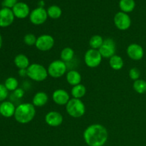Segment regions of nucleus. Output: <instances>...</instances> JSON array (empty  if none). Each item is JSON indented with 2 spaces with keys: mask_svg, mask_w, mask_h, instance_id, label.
Listing matches in <instances>:
<instances>
[{
  "mask_svg": "<svg viewBox=\"0 0 146 146\" xmlns=\"http://www.w3.org/2000/svg\"><path fill=\"white\" fill-rule=\"evenodd\" d=\"M83 137L88 146H104L108 141V132L101 124H91L84 131Z\"/></svg>",
  "mask_w": 146,
  "mask_h": 146,
  "instance_id": "1",
  "label": "nucleus"
},
{
  "mask_svg": "<svg viewBox=\"0 0 146 146\" xmlns=\"http://www.w3.org/2000/svg\"><path fill=\"white\" fill-rule=\"evenodd\" d=\"M36 113V108L33 104L24 103L16 108L14 117L19 123L27 124L34 120Z\"/></svg>",
  "mask_w": 146,
  "mask_h": 146,
  "instance_id": "2",
  "label": "nucleus"
},
{
  "mask_svg": "<svg viewBox=\"0 0 146 146\" xmlns=\"http://www.w3.org/2000/svg\"><path fill=\"white\" fill-rule=\"evenodd\" d=\"M48 71L43 65L37 63L30 64L27 68V76L36 82L45 81L48 77Z\"/></svg>",
  "mask_w": 146,
  "mask_h": 146,
  "instance_id": "3",
  "label": "nucleus"
},
{
  "mask_svg": "<svg viewBox=\"0 0 146 146\" xmlns=\"http://www.w3.org/2000/svg\"><path fill=\"white\" fill-rule=\"evenodd\" d=\"M66 111L71 117L78 118L84 115L86 113V106L81 99L71 98L66 105Z\"/></svg>",
  "mask_w": 146,
  "mask_h": 146,
  "instance_id": "4",
  "label": "nucleus"
},
{
  "mask_svg": "<svg viewBox=\"0 0 146 146\" xmlns=\"http://www.w3.org/2000/svg\"><path fill=\"white\" fill-rule=\"evenodd\" d=\"M48 76L54 78H58L65 75L67 72L66 63L62 60H55L51 62L48 65Z\"/></svg>",
  "mask_w": 146,
  "mask_h": 146,
  "instance_id": "5",
  "label": "nucleus"
},
{
  "mask_svg": "<svg viewBox=\"0 0 146 146\" xmlns=\"http://www.w3.org/2000/svg\"><path fill=\"white\" fill-rule=\"evenodd\" d=\"M102 59L103 57L98 50L90 48L84 54V62L87 66L91 68L99 66Z\"/></svg>",
  "mask_w": 146,
  "mask_h": 146,
  "instance_id": "6",
  "label": "nucleus"
},
{
  "mask_svg": "<svg viewBox=\"0 0 146 146\" xmlns=\"http://www.w3.org/2000/svg\"><path fill=\"white\" fill-rule=\"evenodd\" d=\"M47 11L42 7H38L31 11L29 14V20L31 24L36 26L44 24L48 19Z\"/></svg>",
  "mask_w": 146,
  "mask_h": 146,
  "instance_id": "7",
  "label": "nucleus"
},
{
  "mask_svg": "<svg viewBox=\"0 0 146 146\" xmlns=\"http://www.w3.org/2000/svg\"><path fill=\"white\" fill-rule=\"evenodd\" d=\"M55 40L52 36L49 34H42L37 37L35 46L38 51H50L54 47Z\"/></svg>",
  "mask_w": 146,
  "mask_h": 146,
  "instance_id": "8",
  "label": "nucleus"
},
{
  "mask_svg": "<svg viewBox=\"0 0 146 146\" xmlns=\"http://www.w3.org/2000/svg\"><path fill=\"white\" fill-rule=\"evenodd\" d=\"M113 22L115 27L121 31L128 30L131 26V19L127 13L118 11L113 18Z\"/></svg>",
  "mask_w": 146,
  "mask_h": 146,
  "instance_id": "9",
  "label": "nucleus"
},
{
  "mask_svg": "<svg viewBox=\"0 0 146 146\" xmlns=\"http://www.w3.org/2000/svg\"><path fill=\"white\" fill-rule=\"evenodd\" d=\"M103 58H110L115 54L116 44L113 38H108L104 39L101 48L98 49Z\"/></svg>",
  "mask_w": 146,
  "mask_h": 146,
  "instance_id": "10",
  "label": "nucleus"
},
{
  "mask_svg": "<svg viewBox=\"0 0 146 146\" xmlns=\"http://www.w3.org/2000/svg\"><path fill=\"white\" fill-rule=\"evenodd\" d=\"M126 53L128 56L133 61H140L144 56L143 48L140 44L135 43L128 45Z\"/></svg>",
  "mask_w": 146,
  "mask_h": 146,
  "instance_id": "11",
  "label": "nucleus"
},
{
  "mask_svg": "<svg viewBox=\"0 0 146 146\" xmlns=\"http://www.w3.org/2000/svg\"><path fill=\"white\" fill-rule=\"evenodd\" d=\"M45 122L50 127H58L62 124L64 117L61 113L52 111L47 113L45 115Z\"/></svg>",
  "mask_w": 146,
  "mask_h": 146,
  "instance_id": "12",
  "label": "nucleus"
},
{
  "mask_svg": "<svg viewBox=\"0 0 146 146\" xmlns=\"http://www.w3.org/2000/svg\"><path fill=\"white\" fill-rule=\"evenodd\" d=\"M15 17L12 10L8 8H1L0 9V27L6 28L13 24Z\"/></svg>",
  "mask_w": 146,
  "mask_h": 146,
  "instance_id": "13",
  "label": "nucleus"
},
{
  "mask_svg": "<svg viewBox=\"0 0 146 146\" xmlns=\"http://www.w3.org/2000/svg\"><path fill=\"white\" fill-rule=\"evenodd\" d=\"M12 11L16 18L19 19H24L29 17L31 13L30 8L28 4L24 2H18L12 8Z\"/></svg>",
  "mask_w": 146,
  "mask_h": 146,
  "instance_id": "14",
  "label": "nucleus"
},
{
  "mask_svg": "<svg viewBox=\"0 0 146 146\" xmlns=\"http://www.w3.org/2000/svg\"><path fill=\"white\" fill-rule=\"evenodd\" d=\"M70 99L69 94L64 89H56L52 94L53 101L58 106H66Z\"/></svg>",
  "mask_w": 146,
  "mask_h": 146,
  "instance_id": "15",
  "label": "nucleus"
},
{
  "mask_svg": "<svg viewBox=\"0 0 146 146\" xmlns=\"http://www.w3.org/2000/svg\"><path fill=\"white\" fill-rule=\"evenodd\" d=\"M16 108L17 107L11 101H3L0 104V115L4 118H11L14 115Z\"/></svg>",
  "mask_w": 146,
  "mask_h": 146,
  "instance_id": "16",
  "label": "nucleus"
},
{
  "mask_svg": "<svg viewBox=\"0 0 146 146\" xmlns=\"http://www.w3.org/2000/svg\"><path fill=\"white\" fill-rule=\"evenodd\" d=\"M48 101V96L44 91H38L34 96L32 104L35 107H42Z\"/></svg>",
  "mask_w": 146,
  "mask_h": 146,
  "instance_id": "17",
  "label": "nucleus"
},
{
  "mask_svg": "<svg viewBox=\"0 0 146 146\" xmlns=\"http://www.w3.org/2000/svg\"><path fill=\"white\" fill-rule=\"evenodd\" d=\"M82 77L81 74L76 70H71L66 73V81L72 86L81 84Z\"/></svg>",
  "mask_w": 146,
  "mask_h": 146,
  "instance_id": "18",
  "label": "nucleus"
},
{
  "mask_svg": "<svg viewBox=\"0 0 146 146\" xmlns=\"http://www.w3.org/2000/svg\"><path fill=\"white\" fill-rule=\"evenodd\" d=\"M14 65L19 69H27L30 66V61L28 57L23 54H19L14 59Z\"/></svg>",
  "mask_w": 146,
  "mask_h": 146,
  "instance_id": "19",
  "label": "nucleus"
},
{
  "mask_svg": "<svg viewBox=\"0 0 146 146\" xmlns=\"http://www.w3.org/2000/svg\"><path fill=\"white\" fill-rule=\"evenodd\" d=\"M109 65L112 69L115 71H119L124 66V61L120 56L115 54L109 58Z\"/></svg>",
  "mask_w": 146,
  "mask_h": 146,
  "instance_id": "20",
  "label": "nucleus"
},
{
  "mask_svg": "<svg viewBox=\"0 0 146 146\" xmlns=\"http://www.w3.org/2000/svg\"><path fill=\"white\" fill-rule=\"evenodd\" d=\"M71 93L73 98L81 99L83 97L85 96L86 94V88L85 87V86L80 84L78 85L73 86L71 88Z\"/></svg>",
  "mask_w": 146,
  "mask_h": 146,
  "instance_id": "21",
  "label": "nucleus"
},
{
  "mask_svg": "<svg viewBox=\"0 0 146 146\" xmlns=\"http://www.w3.org/2000/svg\"><path fill=\"white\" fill-rule=\"evenodd\" d=\"M119 7L123 12H132L135 7V0H120Z\"/></svg>",
  "mask_w": 146,
  "mask_h": 146,
  "instance_id": "22",
  "label": "nucleus"
},
{
  "mask_svg": "<svg viewBox=\"0 0 146 146\" xmlns=\"http://www.w3.org/2000/svg\"><path fill=\"white\" fill-rule=\"evenodd\" d=\"M46 11L48 17L52 19H58L62 15V10L61 7L57 5L50 6Z\"/></svg>",
  "mask_w": 146,
  "mask_h": 146,
  "instance_id": "23",
  "label": "nucleus"
},
{
  "mask_svg": "<svg viewBox=\"0 0 146 146\" xmlns=\"http://www.w3.org/2000/svg\"><path fill=\"white\" fill-rule=\"evenodd\" d=\"M74 54H75V53H74V49L72 48L66 47V48H63L61 51V54H60L61 60H62L65 63L70 62L74 58Z\"/></svg>",
  "mask_w": 146,
  "mask_h": 146,
  "instance_id": "24",
  "label": "nucleus"
},
{
  "mask_svg": "<svg viewBox=\"0 0 146 146\" xmlns=\"http://www.w3.org/2000/svg\"><path fill=\"white\" fill-rule=\"evenodd\" d=\"M104 38L101 35H94L89 40V46L92 49L98 50L104 43Z\"/></svg>",
  "mask_w": 146,
  "mask_h": 146,
  "instance_id": "25",
  "label": "nucleus"
},
{
  "mask_svg": "<svg viewBox=\"0 0 146 146\" xmlns=\"http://www.w3.org/2000/svg\"><path fill=\"white\" fill-rule=\"evenodd\" d=\"M134 91L139 94L146 93V81L143 79H138L133 82V85Z\"/></svg>",
  "mask_w": 146,
  "mask_h": 146,
  "instance_id": "26",
  "label": "nucleus"
},
{
  "mask_svg": "<svg viewBox=\"0 0 146 146\" xmlns=\"http://www.w3.org/2000/svg\"><path fill=\"white\" fill-rule=\"evenodd\" d=\"M4 85L9 91H14L18 88L19 81L14 77H9L5 80Z\"/></svg>",
  "mask_w": 146,
  "mask_h": 146,
  "instance_id": "27",
  "label": "nucleus"
},
{
  "mask_svg": "<svg viewBox=\"0 0 146 146\" xmlns=\"http://www.w3.org/2000/svg\"><path fill=\"white\" fill-rule=\"evenodd\" d=\"M37 38L34 34H31V33H29L27 34L24 36V42L28 46H35Z\"/></svg>",
  "mask_w": 146,
  "mask_h": 146,
  "instance_id": "28",
  "label": "nucleus"
},
{
  "mask_svg": "<svg viewBox=\"0 0 146 146\" xmlns=\"http://www.w3.org/2000/svg\"><path fill=\"white\" fill-rule=\"evenodd\" d=\"M129 77L131 78V79H132L134 81L138 79H140L141 71L138 68H136V67H133V68H131L129 71Z\"/></svg>",
  "mask_w": 146,
  "mask_h": 146,
  "instance_id": "29",
  "label": "nucleus"
},
{
  "mask_svg": "<svg viewBox=\"0 0 146 146\" xmlns=\"http://www.w3.org/2000/svg\"><path fill=\"white\" fill-rule=\"evenodd\" d=\"M9 95V91L7 89L4 84H0V102H3L7 98Z\"/></svg>",
  "mask_w": 146,
  "mask_h": 146,
  "instance_id": "30",
  "label": "nucleus"
},
{
  "mask_svg": "<svg viewBox=\"0 0 146 146\" xmlns=\"http://www.w3.org/2000/svg\"><path fill=\"white\" fill-rule=\"evenodd\" d=\"M18 3V0H3L1 5L4 8H8L12 9L13 7Z\"/></svg>",
  "mask_w": 146,
  "mask_h": 146,
  "instance_id": "31",
  "label": "nucleus"
},
{
  "mask_svg": "<svg viewBox=\"0 0 146 146\" xmlns=\"http://www.w3.org/2000/svg\"><path fill=\"white\" fill-rule=\"evenodd\" d=\"M14 95L16 98H21L24 95V91L22 88H18L14 91Z\"/></svg>",
  "mask_w": 146,
  "mask_h": 146,
  "instance_id": "32",
  "label": "nucleus"
},
{
  "mask_svg": "<svg viewBox=\"0 0 146 146\" xmlns=\"http://www.w3.org/2000/svg\"><path fill=\"white\" fill-rule=\"evenodd\" d=\"M19 75L21 77L27 76V69H19Z\"/></svg>",
  "mask_w": 146,
  "mask_h": 146,
  "instance_id": "33",
  "label": "nucleus"
},
{
  "mask_svg": "<svg viewBox=\"0 0 146 146\" xmlns=\"http://www.w3.org/2000/svg\"><path fill=\"white\" fill-rule=\"evenodd\" d=\"M2 44H3L2 36H1V34H0V49H1V47H2Z\"/></svg>",
  "mask_w": 146,
  "mask_h": 146,
  "instance_id": "34",
  "label": "nucleus"
}]
</instances>
